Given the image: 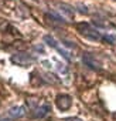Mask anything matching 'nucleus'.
I'll list each match as a JSON object with an SVG mask.
<instances>
[{
    "mask_svg": "<svg viewBox=\"0 0 116 121\" xmlns=\"http://www.w3.org/2000/svg\"><path fill=\"white\" fill-rule=\"evenodd\" d=\"M82 61H84V64H86L92 70H101V63L98 61V60H95V57L91 53H84Z\"/></svg>",
    "mask_w": 116,
    "mask_h": 121,
    "instance_id": "obj_4",
    "label": "nucleus"
},
{
    "mask_svg": "<svg viewBox=\"0 0 116 121\" xmlns=\"http://www.w3.org/2000/svg\"><path fill=\"white\" fill-rule=\"evenodd\" d=\"M0 121H12V120H9V118H2Z\"/></svg>",
    "mask_w": 116,
    "mask_h": 121,
    "instance_id": "obj_14",
    "label": "nucleus"
},
{
    "mask_svg": "<svg viewBox=\"0 0 116 121\" xmlns=\"http://www.w3.org/2000/svg\"><path fill=\"white\" fill-rule=\"evenodd\" d=\"M102 40L106 43H110V44H116V36H113V34H103Z\"/></svg>",
    "mask_w": 116,
    "mask_h": 121,
    "instance_id": "obj_9",
    "label": "nucleus"
},
{
    "mask_svg": "<svg viewBox=\"0 0 116 121\" xmlns=\"http://www.w3.org/2000/svg\"><path fill=\"white\" fill-rule=\"evenodd\" d=\"M44 41H45L48 46L54 47V48H57V47H58V43H57V40H55L54 37H51V36H44Z\"/></svg>",
    "mask_w": 116,
    "mask_h": 121,
    "instance_id": "obj_8",
    "label": "nucleus"
},
{
    "mask_svg": "<svg viewBox=\"0 0 116 121\" xmlns=\"http://www.w3.org/2000/svg\"><path fill=\"white\" fill-rule=\"evenodd\" d=\"M57 50H58V51H60V53H61V56H62V57H64L65 60H68V61H70V60H71V56H70V53H68L67 50H64V48H61L60 46H58V47H57Z\"/></svg>",
    "mask_w": 116,
    "mask_h": 121,
    "instance_id": "obj_10",
    "label": "nucleus"
},
{
    "mask_svg": "<svg viewBox=\"0 0 116 121\" xmlns=\"http://www.w3.org/2000/svg\"><path fill=\"white\" fill-rule=\"evenodd\" d=\"M55 103H57V107L60 108L61 111H65V110H68V108L71 107L72 100H71V97L67 95V94H60V95L57 97Z\"/></svg>",
    "mask_w": 116,
    "mask_h": 121,
    "instance_id": "obj_3",
    "label": "nucleus"
},
{
    "mask_svg": "<svg viewBox=\"0 0 116 121\" xmlns=\"http://www.w3.org/2000/svg\"><path fill=\"white\" fill-rule=\"evenodd\" d=\"M65 121H81L79 118H65Z\"/></svg>",
    "mask_w": 116,
    "mask_h": 121,
    "instance_id": "obj_12",
    "label": "nucleus"
},
{
    "mask_svg": "<svg viewBox=\"0 0 116 121\" xmlns=\"http://www.w3.org/2000/svg\"><path fill=\"white\" fill-rule=\"evenodd\" d=\"M50 105L48 104H44V105H41V107H37L34 111V117H37V118H43V117H45L48 112H50Z\"/></svg>",
    "mask_w": 116,
    "mask_h": 121,
    "instance_id": "obj_7",
    "label": "nucleus"
},
{
    "mask_svg": "<svg viewBox=\"0 0 116 121\" xmlns=\"http://www.w3.org/2000/svg\"><path fill=\"white\" fill-rule=\"evenodd\" d=\"M77 27H78L79 34L84 36L85 39L92 40V41H99V40H102V36H103V34H101V33L98 31V29H95L93 26H91V24H88V23H79Z\"/></svg>",
    "mask_w": 116,
    "mask_h": 121,
    "instance_id": "obj_1",
    "label": "nucleus"
},
{
    "mask_svg": "<svg viewBox=\"0 0 116 121\" xmlns=\"http://www.w3.org/2000/svg\"><path fill=\"white\" fill-rule=\"evenodd\" d=\"M12 61L21 66V67H27V66H30L31 63L35 61V57H33V56H30L27 53H17V54H14L12 57Z\"/></svg>",
    "mask_w": 116,
    "mask_h": 121,
    "instance_id": "obj_2",
    "label": "nucleus"
},
{
    "mask_svg": "<svg viewBox=\"0 0 116 121\" xmlns=\"http://www.w3.org/2000/svg\"><path fill=\"white\" fill-rule=\"evenodd\" d=\"M7 29H10V24H9L6 20H2V19H0V30H2V31H6Z\"/></svg>",
    "mask_w": 116,
    "mask_h": 121,
    "instance_id": "obj_11",
    "label": "nucleus"
},
{
    "mask_svg": "<svg viewBox=\"0 0 116 121\" xmlns=\"http://www.w3.org/2000/svg\"><path fill=\"white\" fill-rule=\"evenodd\" d=\"M35 50H38V51H41V53H44V48H43L41 46H37V47H35Z\"/></svg>",
    "mask_w": 116,
    "mask_h": 121,
    "instance_id": "obj_13",
    "label": "nucleus"
},
{
    "mask_svg": "<svg viewBox=\"0 0 116 121\" xmlns=\"http://www.w3.org/2000/svg\"><path fill=\"white\" fill-rule=\"evenodd\" d=\"M24 114H26V108H24L23 105L12 107V108L9 110V115L13 117V118H21V117H24Z\"/></svg>",
    "mask_w": 116,
    "mask_h": 121,
    "instance_id": "obj_6",
    "label": "nucleus"
},
{
    "mask_svg": "<svg viewBox=\"0 0 116 121\" xmlns=\"http://www.w3.org/2000/svg\"><path fill=\"white\" fill-rule=\"evenodd\" d=\"M54 6L57 7V10L60 12L61 14H64L65 19H74V9L70 6V4H65V3H54Z\"/></svg>",
    "mask_w": 116,
    "mask_h": 121,
    "instance_id": "obj_5",
    "label": "nucleus"
}]
</instances>
